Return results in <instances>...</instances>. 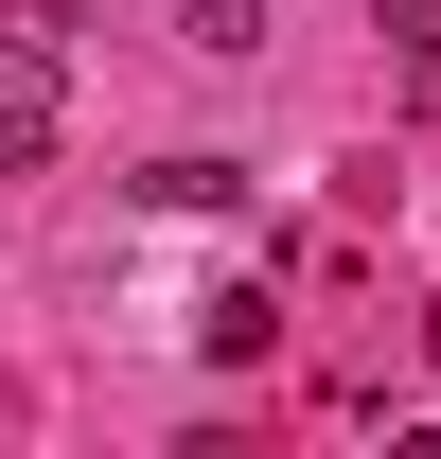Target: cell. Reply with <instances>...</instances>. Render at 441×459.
I'll return each instance as SVG.
<instances>
[{
    "label": "cell",
    "mask_w": 441,
    "mask_h": 459,
    "mask_svg": "<svg viewBox=\"0 0 441 459\" xmlns=\"http://www.w3.org/2000/svg\"><path fill=\"white\" fill-rule=\"evenodd\" d=\"M177 36L195 54H265V0H177Z\"/></svg>",
    "instance_id": "cell-3"
},
{
    "label": "cell",
    "mask_w": 441,
    "mask_h": 459,
    "mask_svg": "<svg viewBox=\"0 0 441 459\" xmlns=\"http://www.w3.org/2000/svg\"><path fill=\"white\" fill-rule=\"evenodd\" d=\"M371 36L406 54V107H441V0H371Z\"/></svg>",
    "instance_id": "cell-2"
},
{
    "label": "cell",
    "mask_w": 441,
    "mask_h": 459,
    "mask_svg": "<svg viewBox=\"0 0 441 459\" xmlns=\"http://www.w3.org/2000/svg\"><path fill=\"white\" fill-rule=\"evenodd\" d=\"M54 124H71V54L36 36V18H0V177L54 160Z\"/></svg>",
    "instance_id": "cell-1"
}]
</instances>
